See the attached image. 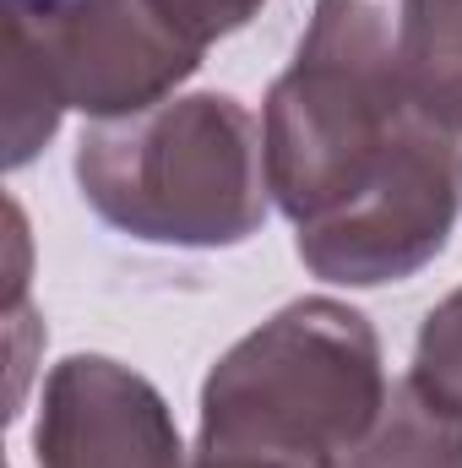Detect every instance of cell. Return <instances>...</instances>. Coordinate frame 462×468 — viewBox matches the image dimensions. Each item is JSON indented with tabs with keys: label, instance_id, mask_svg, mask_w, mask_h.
<instances>
[{
	"label": "cell",
	"instance_id": "4",
	"mask_svg": "<svg viewBox=\"0 0 462 468\" xmlns=\"http://www.w3.org/2000/svg\"><path fill=\"white\" fill-rule=\"evenodd\" d=\"M462 218V131L436 115L408 131L348 186L332 207L294 224V256L338 289H381L425 272Z\"/></svg>",
	"mask_w": 462,
	"mask_h": 468
},
{
	"label": "cell",
	"instance_id": "10",
	"mask_svg": "<svg viewBox=\"0 0 462 468\" xmlns=\"http://www.w3.org/2000/svg\"><path fill=\"white\" fill-rule=\"evenodd\" d=\"M408 376L462 414V289H452L446 300H436L425 311Z\"/></svg>",
	"mask_w": 462,
	"mask_h": 468
},
{
	"label": "cell",
	"instance_id": "5",
	"mask_svg": "<svg viewBox=\"0 0 462 468\" xmlns=\"http://www.w3.org/2000/svg\"><path fill=\"white\" fill-rule=\"evenodd\" d=\"M5 16L38 38L60 104L88 120L174 99L207 55L152 0H5Z\"/></svg>",
	"mask_w": 462,
	"mask_h": 468
},
{
	"label": "cell",
	"instance_id": "2",
	"mask_svg": "<svg viewBox=\"0 0 462 468\" xmlns=\"http://www.w3.org/2000/svg\"><path fill=\"white\" fill-rule=\"evenodd\" d=\"M386 392L392 381L370 316L338 294H305L218 354L202 381L196 447L343 468L386 409Z\"/></svg>",
	"mask_w": 462,
	"mask_h": 468
},
{
	"label": "cell",
	"instance_id": "3",
	"mask_svg": "<svg viewBox=\"0 0 462 468\" xmlns=\"http://www.w3.org/2000/svg\"><path fill=\"white\" fill-rule=\"evenodd\" d=\"M414 115L397 0H316L294 60L261 104L272 207L289 224L316 218Z\"/></svg>",
	"mask_w": 462,
	"mask_h": 468
},
{
	"label": "cell",
	"instance_id": "14",
	"mask_svg": "<svg viewBox=\"0 0 462 468\" xmlns=\"http://www.w3.org/2000/svg\"><path fill=\"white\" fill-rule=\"evenodd\" d=\"M191 468H299V463H283V458H267V452H234V447H196Z\"/></svg>",
	"mask_w": 462,
	"mask_h": 468
},
{
	"label": "cell",
	"instance_id": "6",
	"mask_svg": "<svg viewBox=\"0 0 462 468\" xmlns=\"http://www.w3.org/2000/svg\"><path fill=\"white\" fill-rule=\"evenodd\" d=\"M38 468H191L163 392L110 354L49 365L33 414Z\"/></svg>",
	"mask_w": 462,
	"mask_h": 468
},
{
	"label": "cell",
	"instance_id": "1",
	"mask_svg": "<svg viewBox=\"0 0 462 468\" xmlns=\"http://www.w3.org/2000/svg\"><path fill=\"white\" fill-rule=\"evenodd\" d=\"M71 175L104 229L169 250L245 245L272 213L261 120L234 93H174L88 120Z\"/></svg>",
	"mask_w": 462,
	"mask_h": 468
},
{
	"label": "cell",
	"instance_id": "9",
	"mask_svg": "<svg viewBox=\"0 0 462 468\" xmlns=\"http://www.w3.org/2000/svg\"><path fill=\"white\" fill-rule=\"evenodd\" d=\"M0 104H5V169H22L38 158V147L55 142L66 104L60 88L49 77V60L38 49V38L5 16V82H0Z\"/></svg>",
	"mask_w": 462,
	"mask_h": 468
},
{
	"label": "cell",
	"instance_id": "7",
	"mask_svg": "<svg viewBox=\"0 0 462 468\" xmlns=\"http://www.w3.org/2000/svg\"><path fill=\"white\" fill-rule=\"evenodd\" d=\"M343 468H462V414L403 376Z\"/></svg>",
	"mask_w": 462,
	"mask_h": 468
},
{
	"label": "cell",
	"instance_id": "13",
	"mask_svg": "<svg viewBox=\"0 0 462 468\" xmlns=\"http://www.w3.org/2000/svg\"><path fill=\"white\" fill-rule=\"evenodd\" d=\"M27 278H33V239H27V213L11 197L5 202V305L27 300Z\"/></svg>",
	"mask_w": 462,
	"mask_h": 468
},
{
	"label": "cell",
	"instance_id": "12",
	"mask_svg": "<svg viewBox=\"0 0 462 468\" xmlns=\"http://www.w3.org/2000/svg\"><path fill=\"white\" fill-rule=\"evenodd\" d=\"M44 354V322L33 316V305H5V359H11V420L22 414V398H27V376H33V359Z\"/></svg>",
	"mask_w": 462,
	"mask_h": 468
},
{
	"label": "cell",
	"instance_id": "11",
	"mask_svg": "<svg viewBox=\"0 0 462 468\" xmlns=\"http://www.w3.org/2000/svg\"><path fill=\"white\" fill-rule=\"evenodd\" d=\"M185 38H196L202 49L207 44H218V38H229L239 33L250 16H261V5L267 0H152Z\"/></svg>",
	"mask_w": 462,
	"mask_h": 468
},
{
	"label": "cell",
	"instance_id": "8",
	"mask_svg": "<svg viewBox=\"0 0 462 468\" xmlns=\"http://www.w3.org/2000/svg\"><path fill=\"white\" fill-rule=\"evenodd\" d=\"M397 22L414 104L462 131V0H397Z\"/></svg>",
	"mask_w": 462,
	"mask_h": 468
}]
</instances>
